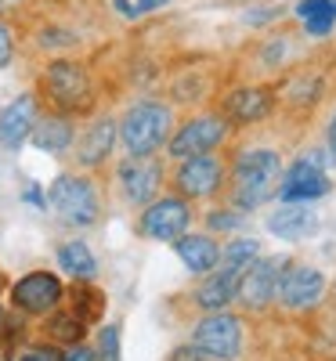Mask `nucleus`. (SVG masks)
<instances>
[{
  "label": "nucleus",
  "instance_id": "6ab92c4d",
  "mask_svg": "<svg viewBox=\"0 0 336 361\" xmlns=\"http://www.w3.org/2000/svg\"><path fill=\"white\" fill-rule=\"evenodd\" d=\"M315 224H318V221H315V209H308V202H286V206H279V209H275V214L268 217L271 235L289 238V243L304 238Z\"/></svg>",
  "mask_w": 336,
  "mask_h": 361
},
{
  "label": "nucleus",
  "instance_id": "1a4fd4ad",
  "mask_svg": "<svg viewBox=\"0 0 336 361\" xmlns=\"http://www.w3.org/2000/svg\"><path fill=\"white\" fill-rule=\"evenodd\" d=\"M119 192L134 206H148L163 188V163L156 156H127L116 170Z\"/></svg>",
  "mask_w": 336,
  "mask_h": 361
},
{
  "label": "nucleus",
  "instance_id": "6e6552de",
  "mask_svg": "<svg viewBox=\"0 0 336 361\" xmlns=\"http://www.w3.org/2000/svg\"><path fill=\"white\" fill-rule=\"evenodd\" d=\"M322 296H325V275L318 267H308V264H286L282 267L279 286H275V300L286 311H311Z\"/></svg>",
  "mask_w": 336,
  "mask_h": 361
},
{
  "label": "nucleus",
  "instance_id": "b1692460",
  "mask_svg": "<svg viewBox=\"0 0 336 361\" xmlns=\"http://www.w3.org/2000/svg\"><path fill=\"white\" fill-rule=\"evenodd\" d=\"M83 333H87V325H83V318L73 314V311H62V314H54V318H51V336H54V340H62V343H69V347L80 343Z\"/></svg>",
  "mask_w": 336,
  "mask_h": 361
},
{
  "label": "nucleus",
  "instance_id": "20e7f679",
  "mask_svg": "<svg viewBox=\"0 0 336 361\" xmlns=\"http://www.w3.org/2000/svg\"><path fill=\"white\" fill-rule=\"evenodd\" d=\"M192 347L206 361H239L242 357V318L228 311H206L192 329Z\"/></svg>",
  "mask_w": 336,
  "mask_h": 361
},
{
  "label": "nucleus",
  "instance_id": "393cba45",
  "mask_svg": "<svg viewBox=\"0 0 336 361\" xmlns=\"http://www.w3.org/2000/svg\"><path fill=\"white\" fill-rule=\"evenodd\" d=\"M102 307H105V300H102V293H95V289H76V296H73V314H80L83 322H95L98 314H102Z\"/></svg>",
  "mask_w": 336,
  "mask_h": 361
},
{
  "label": "nucleus",
  "instance_id": "4468645a",
  "mask_svg": "<svg viewBox=\"0 0 336 361\" xmlns=\"http://www.w3.org/2000/svg\"><path fill=\"white\" fill-rule=\"evenodd\" d=\"M37 94H18L15 102H8V109L0 112V145L8 152H18V148L29 141L37 123Z\"/></svg>",
  "mask_w": 336,
  "mask_h": 361
},
{
  "label": "nucleus",
  "instance_id": "f3484780",
  "mask_svg": "<svg viewBox=\"0 0 336 361\" xmlns=\"http://www.w3.org/2000/svg\"><path fill=\"white\" fill-rule=\"evenodd\" d=\"M116 119H98V123H90L87 134L80 137V148H76V159L80 166H102L112 148H116Z\"/></svg>",
  "mask_w": 336,
  "mask_h": 361
},
{
  "label": "nucleus",
  "instance_id": "423d86ee",
  "mask_svg": "<svg viewBox=\"0 0 336 361\" xmlns=\"http://www.w3.org/2000/svg\"><path fill=\"white\" fill-rule=\"evenodd\" d=\"M44 87L62 112H83L90 105V76L80 62H69V58H58L47 66Z\"/></svg>",
  "mask_w": 336,
  "mask_h": 361
},
{
  "label": "nucleus",
  "instance_id": "f704fd0d",
  "mask_svg": "<svg viewBox=\"0 0 336 361\" xmlns=\"http://www.w3.org/2000/svg\"><path fill=\"white\" fill-rule=\"evenodd\" d=\"M329 156L336 159V116H332V123H329Z\"/></svg>",
  "mask_w": 336,
  "mask_h": 361
},
{
  "label": "nucleus",
  "instance_id": "bb28decb",
  "mask_svg": "<svg viewBox=\"0 0 336 361\" xmlns=\"http://www.w3.org/2000/svg\"><path fill=\"white\" fill-rule=\"evenodd\" d=\"M206 224H210L213 231H232V228L242 224V209H239V214H224V209H221V214H210Z\"/></svg>",
  "mask_w": 336,
  "mask_h": 361
},
{
  "label": "nucleus",
  "instance_id": "dca6fc26",
  "mask_svg": "<svg viewBox=\"0 0 336 361\" xmlns=\"http://www.w3.org/2000/svg\"><path fill=\"white\" fill-rule=\"evenodd\" d=\"M239 271H228V267H213L210 275H206V282L196 289V304L203 307V311H224L232 300H235V293H239Z\"/></svg>",
  "mask_w": 336,
  "mask_h": 361
},
{
  "label": "nucleus",
  "instance_id": "72a5a7b5",
  "mask_svg": "<svg viewBox=\"0 0 336 361\" xmlns=\"http://www.w3.org/2000/svg\"><path fill=\"white\" fill-rule=\"evenodd\" d=\"M112 4H116V11L124 15V18H134V15H138V11H134V4H127V0H112Z\"/></svg>",
  "mask_w": 336,
  "mask_h": 361
},
{
  "label": "nucleus",
  "instance_id": "f257e3e1",
  "mask_svg": "<svg viewBox=\"0 0 336 361\" xmlns=\"http://www.w3.org/2000/svg\"><path fill=\"white\" fill-rule=\"evenodd\" d=\"M282 185V156L271 148H253L242 152L235 163V206L239 209H257L279 195Z\"/></svg>",
  "mask_w": 336,
  "mask_h": 361
},
{
  "label": "nucleus",
  "instance_id": "a878e982",
  "mask_svg": "<svg viewBox=\"0 0 336 361\" xmlns=\"http://www.w3.org/2000/svg\"><path fill=\"white\" fill-rule=\"evenodd\" d=\"M95 350H98V361H119V325H102Z\"/></svg>",
  "mask_w": 336,
  "mask_h": 361
},
{
  "label": "nucleus",
  "instance_id": "5701e85b",
  "mask_svg": "<svg viewBox=\"0 0 336 361\" xmlns=\"http://www.w3.org/2000/svg\"><path fill=\"white\" fill-rule=\"evenodd\" d=\"M260 257V246H257V238H232L228 246H221V267H228V271H246L253 260Z\"/></svg>",
  "mask_w": 336,
  "mask_h": 361
},
{
  "label": "nucleus",
  "instance_id": "2eb2a0df",
  "mask_svg": "<svg viewBox=\"0 0 336 361\" xmlns=\"http://www.w3.org/2000/svg\"><path fill=\"white\" fill-rule=\"evenodd\" d=\"M174 250H177L181 264H185L192 275H210L221 260V246H217L213 235H188L185 231L181 238H174Z\"/></svg>",
  "mask_w": 336,
  "mask_h": 361
},
{
  "label": "nucleus",
  "instance_id": "7ed1b4c3",
  "mask_svg": "<svg viewBox=\"0 0 336 361\" xmlns=\"http://www.w3.org/2000/svg\"><path fill=\"white\" fill-rule=\"evenodd\" d=\"M47 202L58 217H62L66 224L73 228H87L95 224L98 214H102V199H98V188L95 180H87L80 173H62L54 177V185L47 192Z\"/></svg>",
  "mask_w": 336,
  "mask_h": 361
},
{
  "label": "nucleus",
  "instance_id": "cd10ccee",
  "mask_svg": "<svg viewBox=\"0 0 336 361\" xmlns=\"http://www.w3.org/2000/svg\"><path fill=\"white\" fill-rule=\"evenodd\" d=\"M11 54H15V40H11V29L0 22V69L11 66Z\"/></svg>",
  "mask_w": 336,
  "mask_h": 361
},
{
  "label": "nucleus",
  "instance_id": "c9c22d12",
  "mask_svg": "<svg viewBox=\"0 0 336 361\" xmlns=\"http://www.w3.org/2000/svg\"><path fill=\"white\" fill-rule=\"evenodd\" d=\"M0 289H4V279H0Z\"/></svg>",
  "mask_w": 336,
  "mask_h": 361
},
{
  "label": "nucleus",
  "instance_id": "9b49d317",
  "mask_svg": "<svg viewBox=\"0 0 336 361\" xmlns=\"http://www.w3.org/2000/svg\"><path fill=\"white\" fill-rule=\"evenodd\" d=\"M62 296H66V289L51 271H29V275H22L11 286V304L22 314H47L62 304Z\"/></svg>",
  "mask_w": 336,
  "mask_h": 361
},
{
  "label": "nucleus",
  "instance_id": "9d476101",
  "mask_svg": "<svg viewBox=\"0 0 336 361\" xmlns=\"http://www.w3.org/2000/svg\"><path fill=\"white\" fill-rule=\"evenodd\" d=\"M289 260H279V257H257L239 279V293L235 300L246 311H264L271 300H275V286H279V275Z\"/></svg>",
  "mask_w": 336,
  "mask_h": 361
},
{
  "label": "nucleus",
  "instance_id": "473e14b6",
  "mask_svg": "<svg viewBox=\"0 0 336 361\" xmlns=\"http://www.w3.org/2000/svg\"><path fill=\"white\" fill-rule=\"evenodd\" d=\"M163 4H167V0H138L134 11H138V15H148V11H156V8H163Z\"/></svg>",
  "mask_w": 336,
  "mask_h": 361
},
{
  "label": "nucleus",
  "instance_id": "c85d7f7f",
  "mask_svg": "<svg viewBox=\"0 0 336 361\" xmlns=\"http://www.w3.org/2000/svg\"><path fill=\"white\" fill-rule=\"evenodd\" d=\"M62 361H98V350H90L83 343H73V347H66Z\"/></svg>",
  "mask_w": 336,
  "mask_h": 361
},
{
  "label": "nucleus",
  "instance_id": "2f4dec72",
  "mask_svg": "<svg viewBox=\"0 0 336 361\" xmlns=\"http://www.w3.org/2000/svg\"><path fill=\"white\" fill-rule=\"evenodd\" d=\"M22 195H25V202H33V206H44V192H40L37 185H25V192H22Z\"/></svg>",
  "mask_w": 336,
  "mask_h": 361
},
{
  "label": "nucleus",
  "instance_id": "412c9836",
  "mask_svg": "<svg viewBox=\"0 0 336 361\" xmlns=\"http://www.w3.org/2000/svg\"><path fill=\"white\" fill-rule=\"evenodd\" d=\"M58 267H66V275H73L80 282L98 275V260H95V253L87 250V243H80V238H73V243H66V246H58Z\"/></svg>",
  "mask_w": 336,
  "mask_h": 361
},
{
  "label": "nucleus",
  "instance_id": "aec40b11",
  "mask_svg": "<svg viewBox=\"0 0 336 361\" xmlns=\"http://www.w3.org/2000/svg\"><path fill=\"white\" fill-rule=\"evenodd\" d=\"M271 112V94L260 87H239L228 98V116L239 119V123H257Z\"/></svg>",
  "mask_w": 336,
  "mask_h": 361
},
{
  "label": "nucleus",
  "instance_id": "a211bd4d",
  "mask_svg": "<svg viewBox=\"0 0 336 361\" xmlns=\"http://www.w3.org/2000/svg\"><path fill=\"white\" fill-rule=\"evenodd\" d=\"M73 137H76V130L69 123V116H44V119L33 123V134H29V141H33L40 152H47V156L69 152Z\"/></svg>",
  "mask_w": 336,
  "mask_h": 361
},
{
  "label": "nucleus",
  "instance_id": "c756f323",
  "mask_svg": "<svg viewBox=\"0 0 336 361\" xmlns=\"http://www.w3.org/2000/svg\"><path fill=\"white\" fill-rule=\"evenodd\" d=\"M18 361H62V354H58L54 347H33V350H25Z\"/></svg>",
  "mask_w": 336,
  "mask_h": 361
},
{
  "label": "nucleus",
  "instance_id": "ddd939ff",
  "mask_svg": "<svg viewBox=\"0 0 336 361\" xmlns=\"http://www.w3.org/2000/svg\"><path fill=\"white\" fill-rule=\"evenodd\" d=\"M329 192V180L322 173V166L315 159H300L282 173V185H279V199L282 202H311L318 195Z\"/></svg>",
  "mask_w": 336,
  "mask_h": 361
},
{
  "label": "nucleus",
  "instance_id": "f8f14e48",
  "mask_svg": "<svg viewBox=\"0 0 336 361\" xmlns=\"http://www.w3.org/2000/svg\"><path fill=\"white\" fill-rule=\"evenodd\" d=\"M224 163L217 156H192L181 159L177 173H174V188L181 199H206L224 185Z\"/></svg>",
  "mask_w": 336,
  "mask_h": 361
},
{
  "label": "nucleus",
  "instance_id": "f03ea898",
  "mask_svg": "<svg viewBox=\"0 0 336 361\" xmlns=\"http://www.w3.org/2000/svg\"><path fill=\"white\" fill-rule=\"evenodd\" d=\"M174 116L163 102H138L116 123V137L127 148V156H156L170 141Z\"/></svg>",
  "mask_w": 336,
  "mask_h": 361
},
{
  "label": "nucleus",
  "instance_id": "4be33fe9",
  "mask_svg": "<svg viewBox=\"0 0 336 361\" xmlns=\"http://www.w3.org/2000/svg\"><path fill=\"white\" fill-rule=\"evenodd\" d=\"M296 15H300L304 25H308L311 37H325L332 29V22H336V0H300Z\"/></svg>",
  "mask_w": 336,
  "mask_h": 361
},
{
  "label": "nucleus",
  "instance_id": "39448f33",
  "mask_svg": "<svg viewBox=\"0 0 336 361\" xmlns=\"http://www.w3.org/2000/svg\"><path fill=\"white\" fill-rule=\"evenodd\" d=\"M188 221H192V206L188 199L181 195H156L138 217V231L145 238H152V243H174V238H181L188 231Z\"/></svg>",
  "mask_w": 336,
  "mask_h": 361
},
{
  "label": "nucleus",
  "instance_id": "0eeeda50",
  "mask_svg": "<svg viewBox=\"0 0 336 361\" xmlns=\"http://www.w3.org/2000/svg\"><path fill=\"white\" fill-rule=\"evenodd\" d=\"M228 137V123L221 116H196L188 123H181L170 141H167V152L174 159H192V156H210L213 148Z\"/></svg>",
  "mask_w": 336,
  "mask_h": 361
},
{
  "label": "nucleus",
  "instance_id": "7c9ffc66",
  "mask_svg": "<svg viewBox=\"0 0 336 361\" xmlns=\"http://www.w3.org/2000/svg\"><path fill=\"white\" fill-rule=\"evenodd\" d=\"M170 361H206V357H203V354L188 343V347H177V350L170 354Z\"/></svg>",
  "mask_w": 336,
  "mask_h": 361
}]
</instances>
